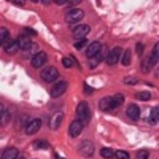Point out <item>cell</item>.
I'll return each instance as SVG.
<instances>
[{"mask_svg":"<svg viewBox=\"0 0 159 159\" xmlns=\"http://www.w3.org/2000/svg\"><path fill=\"white\" fill-rule=\"evenodd\" d=\"M157 119H159V108L153 107V110L150 113V123L151 124H157Z\"/></svg>","mask_w":159,"mask_h":159,"instance_id":"obj_21","label":"cell"},{"mask_svg":"<svg viewBox=\"0 0 159 159\" xmlns=\"http://www.w3.org/2000/svg\"><path fill=\"white\" fill-rule=\"evenodd\" d=\"M143 43H137V48H135V51H137V54L139 56H142V52H143Z\"/></svg>","mask_w":159,"mask_h":159,"instance_id":"obj_32","label":"cell"},{"mask_svg":"<svg viewBox=\"0 0 159 159\" xmlns=\"http://www.w3.org/2000/svg\"><path fill=\"white\" fill-rule=\"evenodd\" d=\"M148 157H150V153L147 150H140L137 153V159H148Z\"/></svg>","mask_w":159,"mask_h":159,"instance_id":"obj_28","label":"cell"},{"mask_svg":"<svg viewBox=\"0 0 159 159\" xmlns=\"http://www.w3.org/2000/svg\"><path fill=\"white\" fill-rule=\"evenodd\" d=\"M56 159H65V157H61V156H59V154L56 153Z\"/></svg>","mask_w":159,"mask_h":159,"instance_id":"obj_36","label":"cell"},{"mask_svg":"<svg viewBox=\"0 0 159 159\" xmlns=\"http://www.w3.org/2000/svg\"><path fill=\"white\" fill-rule=\"evenodd\" d=\"M84 45H88L86 38H83V40H75V45H73V46H75L76 49H81V48H83Z\"/></svg>","mask_w":159,"mask_h":159,"instance_id":"obj_27","label":"cell"},{"mask_svg":"<svg viewBox=\"0 0 159 159\" xmlns=\"http://www.w3.org/2000/svg\"><path fill=\"white\" fill-rule=\"evenodd\" d=\"M126 113H127V116H129L130 119H139V118H140V108L137 107L135 103H130V105H127Z\"/></svg>","mask_w":159,"mask_h":159,"instance_id":"obj_14","label":"cell"},{"mask_svg":"<svg viewBox=\"0 0 159 159\" xmlns=\"http://www.w3.org/2000/svg\"><path fill=\"white\" fill-rule=\"evenodd\" d=\"M81 130H83V124L80 123L78 119H75V121L70 123V126H69V134H70V137H78L80 134H81Z\"/></svg>","mask_w":159,"mask_h":159,"instance_id":"obj_11","label":"cell"},{"mask_svg":"<svg viewBox=\"0 0 159 159\" xmlns=\"http://www.w3.org/2000/svg\"><path fill=\"white\" fill-rule=\"evenodd\" d=\"M100 49H102V43H99V42H92V43L88 46V49H86V57H88V59L94 57Z\"/></svg>","mask_w":159,"mask_h":159,"instance_id":"obj_12","label":"cell"},{"mask_svg":"<svg viewBox=\"0 0 159 159\" xmlns=\"http://www.w3.org/2000/svg\"><path fill=\"white\" fill-rule=\"evenodd\" d=\"M32 145H34V148H46V147H48V143L43 142V140H37V142H34Z\"/></svg>","mask_w":159,"mask_h":159,"instance_id":"obj_30","label":"cell"},{"mask_svg":"<svg viewBox=\"0 0 159 159\" xmlns=\"http://www.w3.org/2000/svg\"><path fill=\"white\" fill-rule=\"evenodd\" d=\"M40 127H42V119H32V121H29V124L25 126V134H37V132L40 130Z\"/></svg>","mask_w":159,"mask_h":159,"instance_id":"obj_10","label":"cell"},{"mask_svg":"<svg viewBox=\"0 0 159 159\" xmlns=\"http://www.w3.org/2000/svg\"><path fill=\"white\" fill-rule=\"evenodd\" d=\"M76 119L80 123H81L83 126L89 123V119H91V111H89V105L86 102H81L78 105V108H76Z\"/></svg>","mask_w":159,"mask_h":159,"instance_id":"obj_1","label":"cell"},{"mask_svg":"<svg viewBox=\"0 0 159 159\" xmlns=\"http://www.w3.org/2000/svg\"><path fill=\"white\" fill-rule=\"evenodd\" d=\"M115 157H118V159H129V153H126V151H115Z\"/></svg>","mask_w":159,"mask_h":159,"instance_id":"obj_29","label":"cell"},{"mask_svg":"<svg viewBox=\"0 0 159 159\" xmlns=\"http://www.w3.org/2000/svg\"><path fill=\"white\" fill-rule=\"evenodd\" d=\"M57 76H59V72L54 67H46L45 70H42V78L46 83H52L54 80H57Z\"/></svg>","mask_w":159,"mask_h":159,"instance_id":"obj_5","label":"cell"},{"mask_svg":"<svg viewBox=\"0 0 159 159\" xmlns=\"http://www.w3.org/2000/svg\"><path fill=\"white\" fill-rule=\"evenodd\" d=\"M121 62H123L124 65H129V64H130V49H126V51H124V54H123V57H121Z\"/></svg>","mask_w":159,"mask_h":159,"instance_id":"obj_25","label":"cell"},{"mask_svg":"<svg viewBox=\"0 0 159 159\" xmlns=\"http://www.w3.org/2000/svg\"><path fill=\"white\" fill-rule=\"evenodd\" d=\"M65 89H67V81H64V80H62V81L54 83L52 88H51V97H61V96H64Z\"/></svg>","mask_w":159,"mask_h":159,"instance_id":"obj_4","label":"cell"},{"mask_svg":"<svg viewBox=\"0 0 159 159\" xmlns=\"http://www.w3.org/2000/svg\"><path fill=\"white\" fill-rule=\"evenodd\" d=\"M124 83H126V84H135V83H137V80H135V78H126V80H124Z\"/></svg>","mask_w":159,"mask_h":159,"instance_id":"obj_33","label":"cell"},{"mask_svg":"<svg viewBox=\"0 0 159 159\" xmlns=\"http://www.w3.org/2000/svg\"><path fill=\"white\" fill-rule=\"evenodd\" d=\"M99 107H100V110H103V111H108V110L115 108L111 97H105V99H102V100L99 102Z\"/></svg>","mask_w":159,"mask_h":159,"instance_id":"obj_18","label":"cell"},{"mask_svg":"<svg viewBox=\"0 0 159 159\" xmlns=\"http://www.w3.org/2000/svg\"><path fill=\"white\" fill-rule=\"evenodd\" d=\"M100 156L105 157V159H110V157H115V151L110 150V148H102L100 150Z\"/></svg>","mask_w":159,"mask_h":159,"instance_id":"obj_22","label":"cell"},{"mask_svg":"<svg viewBox=\"0 0 159 159\" xmlns=\"http://www.w3.org/2000/svg\"><path fill=\"white\" fill-rule=\"evenodd\" d=\"M16 159H25V157H22V156H18V157H16Z\"/></svg>","mask_w":159,"mask_h":159,"instance_id":"obj_37","label":"cell"},{"mask_svg":"<svg viewBox=\"0 0 159 159\" xmlns=\"http://www.w3.org/2000/svg\"><path fill=\"white\" fill-rule=\"evenodd\" d=\"M8 37H10L8 29H5V27H0V46H3V45L8 42Z\"/></svg>","mask_w":159,"mask_h":159,"instance_id":"obj_20","label":"cell"},{"mask_svg":"<svg viewBox=\"0 0 159 159\" xmlns=\"http://www.w3.org/2000/svg\"><path fill=\"white\" fill-rule=\"evenodd\" d=\"M3 113H5V108L0 105V119H2V116H3Z\"/></svg>","mask_w":159,"mask_h":159,"instance_id":"obj_34","label":"cell"},{"mask_svg":"<svg viewBox=\"0 0 159 159\" xmlns=\"http://www.w3.org/2000/svg\"><path fill=\"white\" fill-rule=\"evenodd\" d=\"M157 54H159V46L156 45L154 49H153V52L150 54V57L143 62V72H150L153 65H156V62H157Z\"/></svg>","mask_w":159,"mask_h":159,"instance_id":"obj_3","label":"cell"},{"mask_svg":"<svg viewBox=\"0 0 159 159\" xmlns=\"http://www.w3.org/2000/svg\"><path fill=\"white\" fill-rule=\"evenodd\" d=\"M83 18H84V13H83V10H80V8H73V10H70L67 15H65V21H67L69 24L80 22Z\"/></svg>","mask_w":159,"mask_h":159,"instance_id":"obj_2","label":"cell"},{"mask_svg":"<svg viewBox=\"0 0 159 159\" xmlns=\"http://www.w3.org/2000/svg\"><path fill=\"white\" fill-rule=\"evenodd\" d=\"M89 32H91L89 25L81 24V25H76V27L73 29V37H75V40H83V38H86V35Z\"/></svg>","mask_w":159,"mask_h":159,"instance_id":"obj_8","label":"cell"},{"mask_svg":"<svg viewBox=\"0 0 159 159\" xmlns=\"http://www.w3.org/2000/svg\"><path fill=\"white\" fill-rule=\"evenodd\" d=\"M46 59H48V57H46V52L40 51V52H37V54L32 57L30 64H32V67H34V69H40V67H43V65H45Z\"/></svg>","mask_w":159,"mask_h":159,"instance_id":"obj_7","label":"cell"},{"mask_svg":"<svg viewBox=\"0 0 159 159\" xmlns=\"http://www.w3.org/2000/svg\"><path fill=\"white\" fill-rule=\"evenodd\" d=\"M135 97H137V100H150L151 99V94H150L148 91H143V92H139Z\"/></svg>","mask_w":159,"mask_h":159,"instance_id":"obj_24","label":"cell"},{"mask_svg":"<svg viewBox=\"0 0 159 159\" xmlns=\"http://www.w3.org/2000/svg\"><path fill=\"white\" fill-rule=\"evenodd\" d=\"M78 151H80V154H81V156L89 157V156L94 154V147H92V143H91L89 140H84V142L78 147Z\"/></svg>","mask_w":159,"mask_h":159,"instance_id":"obj_6","label":"cell"},{"mask_svg":"<svg viewBox=\"0 0 159 159\" xmlns=\"http://www.w3.org/2000/svg\"><path fill=\"white\" fill-rule=\"evenodd\" d=\"M19 156V151L16 150V148H7L5 151H3V154H2V159H16Z\"/></svg>","mask_w":159,"mask_h":159,"instance_id":"obj_19","label":"cell"},{"mask_svg":"<svg viewBox=\"0 0 159 159\" xmlns=\"http://www.w3.org/2000/svg\"><path fill=\"white\" fill-rule=\"evenodd\" d=\"M37 32L34 30V29H24L22 30V35H25V37H34Z\"/></svg>","mask_w":159,"mask_h":159,"instance_id":"obj_31","label":"cell"},{"mask_svg":"<svg viewBox=\"0 0 159 159\" xmlns=\"http://www.w3.org/2000/svg\"><path fill=\"white\" fill-rule=\"evenodd\" d=\"M5 51L8 54H15V52L19 51V45H18V40H8V42L3 45Z\"/></svg>","mask_w":159,"mask_h":159,"instance_id":"obj_15","label":"cell"},{"mask_svg":"<svg viewBox=\"0 0 159 159\" xmlns=\"http://www.w3.org/2000/svg\"><path fill=\"white\" fill-rule=\"evenodd\" d=\"M111 100H113V105H115V108H116V107H119V105L124 102V97H123V94H116V96L111 97Z\"/></svg>","mask_w":159,"mask_h":159,"instance_id":"obj_23","label":"cell"},{"mask_svg":"<svg viewBox=\"0 0 159 159\" xmlns=\"http://www.w3.org/2000/svg\"><path fill=\"white\" fill-rule=\"evenodd\" d=\"M105 57H107V54H105V46H102V49L97 52V54H96L94 57H91V59H89V65H91V67H96L99 62L105 61Z\"/></svg>","mask_w":159,"mask_h":159,"instance_id":"obj_13","label":"cell"},{"mask_svg":"<svg viewBox=\"0 0 159 159\" xmlns=\"http://www.w3.org/2000/svg\"><path fill=\"white\" fill-rule=\"evenodd\" d=\"M62 119H64V113L57 111L54 116L51 118V121H49V127H51V129H57V127L61 126V123H62Z\"/></svg>","mask_w":159,"mask_h":159,"instance_id":"obj_17","label":"cell"},{"mask_svg":"<svg viewBox=\"0 0 159 159\" xmlns=\"http://www.w3.org/2000/svg\"><path fill=\"white\" fill-rule=\"evenodd\" d=\"M18 45H19V49H24V51H27V49H30L32 48V40L29 38V37H25V35H21L19 38H18Z\"/></svg>","mask_w":159,"mask_h":159,"instance_id":"obj_16","label":"cell"},{"mask_svg":"<svg viewBox=\"0 0 159 159\" xmlns=\"http://www.w3.org/2000/svg\"><path fill=\"white\" fill-rule=\"evenodd\" d=\"M84 89H86V92H92V91H94V89H92V88H88V86H86Z\"/></svg>","mask_w":159,"mask_h":159,"instance_id":"obj_35","label":"cell"},{"mask_svg":"<svg viewBox=\"0 0 159 159\" xmlns=\"http://www.w3.org/2000/svg\"><path fill=\"white\" fill-rule=\"evenodd\" d=\"M119 59H121V48H115V49H111L108 54H107V57H105V61H107L108 65H115Z\"/></svg>","mask_w":159,"mask_h":159,"instance_id":"obj_9","label":"cell"},{"mask_svg":"<svg viewBox=\"0 0 159 159\" xmlns=\"http://www.w3.org/2000/svg\"><path fill=\"white\" fill-rule=\"evenodd\" d=\"M75 62H73V59H72V56H69V57H64L62 59V65L64 67H72Z\"/></svg>","mask_w":159,"mask_h":159,"instance_id":"obj_26","label":"cell"}]
</instances>
